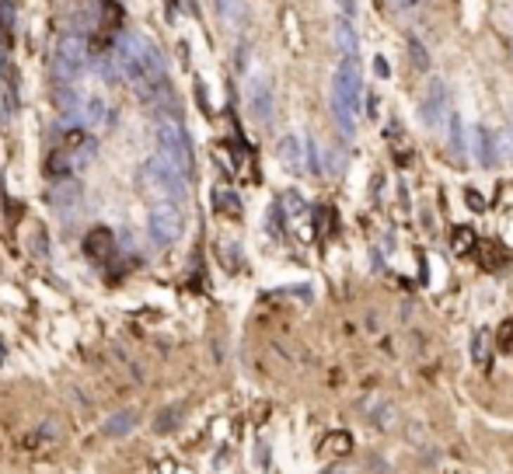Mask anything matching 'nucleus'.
Wrapping results in <instances>:
<instances>
[{
  "label": "nucleus",
  "instance_id": "f257e3e1",
  "mask_svg": "<svg viewBox=\"0 0 513 474\" xmlns=\"http://www.w3.org/2000/svg\"><path fill=\"white\" fill-rule=\"evenodd\" d=\"M115 63L122 70V77L147 98V101H171V84L164 77V63H161V53L143 42L140 35H122L119 46H115Z\"/></svg>",
  "mask_w": 513,
  "mask_h": 474
},
{
  "label": "nucleus",
  "instance_id": "dca6fc26",
  "mask_svg": "<svg viewBox=\"0 0 513 474\" xmlns=\"http://www.w3.org/2000/svg\"><path fill=\"white\" fill-rule=\"evenodd\" d=\"M133 426H136V412H133V408H126V412H115V415L105 422V436H126Z\"/></svg>",
  "mask_w": 513,
  "mask_h": 474
},
{
  "label": "nucleus",
  "instance_id": "aec40b11",
  "mask_svg": "<svg viewBox=\"0 0 513 474\" xmlns=\"http://www.w3.org/2000/svg\"><path fill=\"white\" fill-rule=\"evenodd\" d=\"M56 436H60V429H56V422L49 419V422H42L35 433H28V436H25V447H28V450H35L39 443H49V440H56Z\"/></svg>",
  "mask_w": 513,
  "mask_h": 474
},
{
  "label": "nucleus",
  "instance_id": "2f4dec72",
  "mask_svg": "<svg viewBox=\"0 0 513 474\" xmlns=\"http://www.w3.org/2000/svg\"><path fill=\"white\" fill-rule=\"evenodd\" d=\"M0 363H4V345H0Z\"/></svg>",
  "mask_w": 513,
  "mask_h": 474
},
{
  "label": "nucleus",
  "instance_id": "f03ea898",
  "mask_svg": "<svg viewBox=\"0 0 513 474\" xmlns=\"http://www.w3.org/2000/svg\"><path fill=\"white\" fill-rule=\"evenodd\" d=\"M360 91H363V77H360V56H342L335 81H332V112L335 122L346 136L356 133V115H360Z\"/></svg>",
  "mask_w": 513,
  "mask_h": 474
},
{
  "label": "nucleus",
  "instance_id": "c756f323",
  "mask_svg": "<svg viewBox=\"0 0 513 474\" xmlns=\"http://www.w3.org/2000/svg\"><path fill=\"white\" fill-rule=\"evenodd\" d=\"M325 474H353V464H335V468H328Z\"/></svg>",
  "mask_w": 513,
  "mask_h": 474
},
{
  "label": "nucleus",
  "instance_id": "bb28decb",
  "mask_svg": "<svg viewBox=\"0 0 513 474\" xmlns=\"http://www.w3.org/2000/svg\"><path fill=\"white\" fill-rule=\"evenodd\" d=\"M314 220H318V234H321V237L332 234V220H335V216H332L328 206H318V209H314Z\"/></svg>",
  "mask_w": 513,
  "mask_h": 474
},
{
  "label": "nucleus",
  "instance_id": "0eeeda50",
  "mask_svg": "<svg viewBox=\"0 0 513 474\" xmlns=\"http://www.w3.org/2000/svg\"><path fill=\"white\" fill-rule=\"evenodd\" d=\"M60 150L70 157V164H74V171L77 168H84L91 157H95V150H98V143H95V136H88L84 129H70L67 136H63V143H60Z\"/></svg>",
  "mask_w": 513,
  "mask_h": 474
},
{
  "label": "nucleus",
  "instance_id": "7c9ffc66",
  "mask_svg": "<svg viewBox=\"0 0 513 474\" xmlns=\"http://www.w3.org/2000/svg\"><path fill=\"white\" fill-rule=\"evenodd\" d=\"M395 4H398V7H405V11H409V7H415V4H419V0H395Z\"/></svg>",
  "mask_w": 513,
  "mask_h": 474
},
{
  "label": "nucleus",
  "instance_id": "7ed1b4c3",
  "mask_svg": "<svg viewBox=\"0 0 513 474\" xmlns=\"http://www.w3.org/2000/svg\"><path fill=\"white\" fill-rule=\"evenodd\" d=\"M157 143H161V154H164L186 178H193V168H196L193 140H189L186 126L178 122V115H161V119H157Z\"/></svg>",
  "mask_w": 513,
  "mask_h": 474
},
{
  "label": "nucleus",
  "instance_id": "2eb2a0df",
  "mask_svg": "<svg viewBox=\"0 0 513 474\" xmlns=\"http://www.w3.org/2000/svg\"><path fill=\"white\" fill-rule=\"evenodd\" d=\"M213 209L223 216H241V199L230 189H213Z\"/></svg>",
  "mask_w": 513,
  "mask_h": 474
},
{
  "label": "nucleus",
  "instance_id": "20e7f679",
  "mask_svg": "<svg viewBox=\"0 0 513 474\" xmlns=\"http://www.w3.org/2000/svg\"><path fill=\"white\" fill-rule=\"evenodd\" d=\"M140 178H143L147 189L154 192V199H168V202H182V199H186V175H182L164 154L150 157V161L143 164Z\"/></svg>",
  "mask_w": 513,
  "mask_h": 474
},
{
  "label": "nucleus",
  "instance_id": "393cba45",
  "mask_svg": "<svg viewBox=\"0 0 513 474\" xmlns=\"http://www.w3.org/2000/svg\"><path fill=\"white\" fill-rule=\"evenodd\" d=\"M472 360H475V363H482V367L489 363V335H486V331H479V335H475V345H472Z\"/></svg>",
  "mask_w": 513,
  "mask_h": 474
},
{
  "label": "nucleus",
  "instance_id": "cd10ccee",
  "mask_svg": "<svg viewBox=\"0 0 513 474\" xmlns=\"http://www.w3.org/2000/svg\"><path fill=\"white\" fill-rule=\"evenodd\" d=\"M465 199H468V206H472V209H486V199H482V195H479L475 189L465 192Z\"/></svg>",
  "mask_w": 513,
  "mask_h": 474
},
{
  "label": "nucleus",
  "instance_id": "5701e85b",
  "mask_svg": "<svg viewBox=\"0 0 513 474\" xmlns=\"http://www.w3.org/2000/svg\"><path fill=\"white\" fill-rule=\"evenodd\" d=\"M450 150H454L457 161L465 157V133H461V115L457 112L450 115Z\"/></svg>",
  "mask_w": 513,
  "mask_h": 474
},
{
  "label": "nucleus",
  "instance_id": "423d86ee",
  "mask_svg": "<svg viewBox=\"0 0 513 474\" xmlns=\"http://www.w3.org/2000/svg\"><path fill=\"white\" fill-rule=\"evenodd\" d=\"M84 60H88V46L84 39L77 35H63L60 46H56V56H53V74L56 81H77V74L84 70Z\"/></svg>",
  "mask_w": 513,
  "mask_h": 474
},
{
  "label": "nucleus",
  "instance_id": "c85d7f7f",
  "mask_svg": "<svg viewBox=\"0 0 513 474\" xmlns=\"http://www.w3.org/2000/svg\"><path fill=\"white\" fill-rule=\"evenodd\" d=\"M500 345H503V349H510L513 345V324H503V338H500Z\"/></svg>",
  "mask_w": 513,
  "mask_h": 474
},
{
  "label": "nucleus",
  "instance_id": "4468645a",
  "mask_svg": "<svg viewBox=\"0 0 513 474\" xmlns=\"http://www.w3.org/2000/svg\"><path fill=\"white\" fill-rule=\"evenodd\" d=\"M186 419V404H168V408H161L157 415H154V433L161 436V433H171V429H178V422Z\"/></svg>",
  "mask_w": 513,
  "mask_h": 474
},
{
  "label": "nucleus",
  "instance_id": "39448f33",
  "mask_svg": "<svg viewBox=\"0 0 513 474\" xmlns=\"http://www.w3.org/2000/svg\"><path fill=\"white\" fill-rule=\"evenodd\" d=\"M182 227H186V216H182V206L178 202H168V199H157L150 206V216H147V230H150V241L168 248L182 237Z\"/></svg>",
  "mask_w": 513,
  "mask_h": 474
},
{
  "label": "nucleus",
  "instance_id": "a878e982",
  "mask_svg": "<svg viewBox=\"0 0 513 474\" xmlns=\"http://www.w3.org/2000/svg\"><path fill=\"white\" fill-rule=\"evenodd\" d=\"M409 53H412V63H415V70H426V67H429V56H426V49L419 46V39H415V35L409 39Z\"/></svg>",
  "mask_w": 513,
  "mask_h": 474
},
{
  "label": "nucleus",
  "instance_id": "9b49d317",
  "mask_svg": "<svg viewBox=\"0 0 513 474\" xmlns=\"http://www.w3.org/2000/svg\"><path fill=\"white\" fill-rule=\"evenodd\" d=\"M276 154H280V164H283L287 171H294V175H301V171L308 168V150H304V143H301L297 136H283Z\"/></svg>",
  "mask_w": 513,
  "mask_h": 474
},
{
  "label": "nucleus",
  "instance_id": "b1692460",
  "mask_svg": "<svg viewBox=\"0 0 513 474\" xmlns=\"http://www.w3.org/2000/svg\"><path fill=\"white\" fill-rule=\"evenodd\" d=\"M11 32H14V4L0 0V39L11 42Z\"/></svg>",
  "mask_w": 513,
  "mask_h": 474
},
{
  "label": "nucleus",
  "instance_id": "f3484780",
  "mask_svg": "<svg viewBox=\"0 0 513 474\" xmlns=\"http://www.w3.org/2000/svg\"><path fill=\"white\" fill-rule=\"evenodd\" d=\"M353 450V436L349 433H328L321 440V454H332V457H346Z\"/></svg>",
  "mask_w": 513,
  "mask_h": 474
},
{
  "label": "nucleus",
  "instance_id": "a211bd4d",
  "mask_svg": "<svg viewBox=\"0 0 513 474\" xmlns=\"http://www.w3.org/2000/svg\"><path fill=\"white\" fill-rule=\"evenodd\" d=\"M475 157H479V161H482L486 168H493V164H496V150H493V136H489V133H486L482 126L475 129Z\"/></svg>",
  "mask_w": 513,
  "mask_h": 474
},
{
  "label": "nucleus",
  "instance_id": "6ab92c4d",
  "mask_svg": "<svg viewBox=\"0 0 513 474\" xmlns=\"http://www.w3.org/2000/svg\"><path fill=\"white\" fill-rule=\"evenodd\" d=\"M475 244H479V237H475L472 227H454V234H450V248H454V255H468Z\"/></svg>",
  "mask_w": 513,
  "mask_h": 474
},
{
  "label": "nucleus",
  "instance_id": "6e6552de",
  "mask_svg": "<svg viewBox=\"0 0 513 474\" xmlns=\"http://www.w3.org/2000/svg\"><path fill=\"white\" fill-rule=\"evenodd\" d=\"M443 115H450V108H447V84L443 81H429V88L422 95V122L429 129H436L443 122Z\"/></svg>",
  "mask_w": 513,
  "mask_h": 474
},
{
  "label": "nucleus",
  "instance_id": "ddd939ff",
  "mask_svg": "<svg viewBox=\"0 0 513 474\" xmlns=\"http://www.w3.org/2000/svg\"><path fill=\"white\" fill-rule=\"evenodd\" d=\"M363 412H370L377 429H395V422H398V412L391 401H363Z\"/></svg>",
  "mask_w": 513,
  "mask_h": 474
},
{
  "label": "nucleus",
  "instance_id": "4be33fe9",
  "mask_svg": "<svg viewBox=\"0 0 513 474\" xmlns=\"http://www.w3.org/2000/svg\"><path fill=\"white\" fill-rule=\"evenodd\" d=\"M119 21H122V11H119V4H115V0H102V32L115 35Z\"/></svg>",
  "mask_w": 513,
  "mask_h": 474
},
{
  "label": "nucleus",
  "instance_id": "412c9836",
  "mask_svg": "<svg viewBox=\"0 0 513 474\" xmlns=\"http://www.w3.org/2000/svg\"><path fill=\"white\" fill-rule=\"evenodd\" d=\"M339 49H342V56H360V49H356V32H353V25L349 21H339Z\"/></svg>",
  "mask_w": 513,
  "mask_h": 474
},
{
  "label": "nucleus",
  "instance_id": "1a4fd4ad",
  "mask_svg": "<svg viewBox=\"0 0 513 474\" xmlns=\"http://www.w3.org/2000/svg\"><path fill=\"white\" fill-rule=\"evenodd\" d=\"M248 108H252V115L259 122H269L273 119V88H269L266 77H255L248 84Z\"/></svg>",
  "mask_w": 513,
  "mask_h": 474
},
{
  "label": "nucleus",
  "instance_id": "f8f14e48",
  "mask_svg": "<svg viewBox=\"0 0 513 474\" xmlns=\"http://www.w3.org/2000/svg\"><path fill=\"white\" fill-rule=\"evenodd\" d=\"M46 199H49L56 209H63V206H70V202H77V199H81V185H77L74 178H56V182H49Z\"/></svg>",
  "mask_w": 513,
  "mask_h": 474
},
{
  "label": "nucleus",
  "instance_id": "9d476101",
  "mask_svg": "<svg viewBox=\"0 0 513 474\" xmlns=\"http://www.w3.org/2000/svg\"><path fill=\"white\" fill-rule=\"evenodd\" d=\"M112 251H115V237H112L108 227H95V230H88V237H84V255H88L91 262H108Z\"/></svg>",
  "mask_w": 513,
  "mask_h": 474
}]
</instances>
